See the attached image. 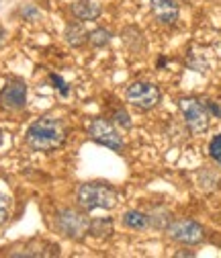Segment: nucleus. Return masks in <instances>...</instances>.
<instances>
[{"mask_svg":"<svg viewBox=\"0 0 221 258\" xmlns=\"http://www.w3.org/2000/svg\"><path fill=\"white\" fill-rule=\"evenodd\" d=\"M25 140L31 150L35 152H51L66 144L68 127L57 117H39L29 125Z\"/></svg>","mask_w":221,"mask_h":258,"instance_id":"nucleus-1","label":"nucleus"},{"mask_svg":"<svg viewBox=\"0 0 221 258\" xmlns=\"http://www.w3.org/2000/svg\"><path fill=\"white\" fill-rule=\"evenodd\" d=\"M76 201L84 211L113 209L119 203V195L113 186L105 182H86V184H80L76 192Z\"/></svg>","mask_w":221,"mask_h":258,"instance_id":"nucleus-2","label":"nucleus"},{"mask_svg":"<svg viewBox=\"0 0 221 258\" xmlns=\"http://www.w3.org/2000/svg\"><path fill=\"white\" fill-rule=\"evenodd\" d=\"M86 134H88V138H90L92 142H97V144H101V146H105V148H109V150H113V152H121L123 146H125L123 136L117 132V127H115L111 121L101 119V117L88 121Z\"/></svg>","mask_w":221,"mask_h":258,"instance_id":"nucleus-3","label":"nucleus"},{"mask_svg":"<svg viewBox=\"0 0 221 258\" xmlns=\"http://www.w3.org/2000/svg\"><path fill=\"white\" fill-rule=\"evenodd\" d=\"M125 99L139 111H150L160 103L162 94H160V88L152 82H133L125 90Z\"/></svg>","mask_w":221,"mask_h":258,"instance_id":"nucleus-4","label":"nucleus"},{"mask_svg":"<svg viewBox=\"0 0 221 258\" xmlns=\"http://www.w3.org/2000/svg\"><path fill=\"white\" fill-rule=\"evenodd\" d=\"M178 107H180V113L184 117L186 127L191 129L193 134H203L209 129L211 115H209V111L203 103H199L197 99H180Z\"/></svg>","mask_w":221,"mask_h":258,"instance_id":"nucleus-5","label":"nucleus"},{"mask_svg":"<svg viewBox=\"0 0 221 258\" xmlns=\"http://www.w3.org/2000/svg\"><path fill=\"white\" fill-rule=\"evenodd\" d=\"M57 228L64 236H68L72 240H80V238H84V234H88L90 221L84 213H80L76 209H61L57 213Z\"/></svg>","mask_w":221,"mask_h":258,"instance_id":"nucleus-6","label":"nucleus"},{"mask_svg":"<svg viewBox=\"0 0 221 258\" xmlns=\"http://www.w3.org/2000/svg\"><path fill=\"white\" fill-rule=\"evenodd\" d=\"M168 236L174 240V242H180V244H188V246H195V244H201L205 240V230L203 225L193 221V219H176L168 225Z\"/></svg>","mask_w":221,"mask_h":258,"instance_id":"nucleus-7","label":"nucleus"},{"mask_svg":"<svg viewBox=\"0 0 221 258\" xmlns=\"http://www.w3.org/2000/svg\"><path fill=\"white\" fill-rule=\"evenodd\" d=\"M0 105L7 111H21L27 105V86L21 80L9 82L0 90Z\"/></svg>","mask_w":221,"mask_h":258,"instance_id":"nucleus-8","label":"nucleus"},{"mask_svg":"<svg viewBox=\"0 0 221 258\" xmlns=\"http://www.w3.org/2000/svg\"><path fill=\"white\" fill-rule=\"evenodd\" d=\"M150 9L156 17L158 23L162 25H172L176 23L178 19V5L174 3V0H150Z\"/></svg>","mask_w":221,"mask_h":258,"instance_id":"nucleus-9","label":"nucleus"},{"mask_svg":"<svg viewBox=\"0 0 221 258\" xmlns=\"http://www.w3.org/2000/svg\"><path fill=\"white\" fill-rule=\"evenodd\" d=\"M72 13L78 21H94L101 17V5L97 0H76L72 5Z\"/></svg>","mask_w":221,"mask_h":258,"instance_id":"nucleus-10","label":"nucleus"},{"mask_svg":"<svg viewBox=\"0 0 221 258\" xmlns=\"http://www.w3.org/2000/svg\"><path fill=\"white\" fill-rule=\"evenodd\" d=\"M86 39H88V33H86V29H84L82 23H70L66 27V41H68V45L82 47L86 43Z\"/></svg>","mask_w":221,"mask_h":258,"instance_id":"nucleus-11","label":"nucleus"},{"mask_svg":"<svg viewBox=\"0 0 221 258\" xmlns=\"http://www.w3.org/2000/svg\"><path fill=\"white\" fill-rule=\"evenodd\" d=\"M123 223L129 230H145L150 225V215L141 211H127V213H123Z\"/></svg>","mask_w":221,"mask_h":258,"instance_id":"nucleus-12","label":"nucleus"},{"mask_svg":"<svg viewBox=\"0 0 221 258\" xmlns=\"http://www.w3.org/2000/svg\"><path fill=\"white\" fill-rule=\"evenodd\" d=\"M111 39H113L111 31H107V29H103V27L94 29L92 33H88V41H90L94 47H105V45L111 43Z\"/></svg>","mask_w":221,"mask_h":258,"instance_id":"nucleus-13","label":"nucleus"},{"mask_svg":"<svg viewBox=\"0 0 221 258\" xmlns=\"http://www.w3.org/2000/svg\"><path fill=\"white\" fill-rule=\"evenodd\" d=\"M88 232H92V236L94 234H97V236H107V234L113 232V221L111 219H97V221L90 223Z\"/></svg>","mask_w":221,"mask_h":258,"instance_id":"nucleus-14","label":"nucleus"},{"mask_svg":"<svg viewBox=\"0 0 221 258\" xmlns=\"http://www.w3.org/2000/svg\"><path fill=\"white\" fill-rule=\"evenodd\" d=\"M209 156L221 166V134H217L209 144Z\"/></svg>","mask_w":221,"mask_h":258,"instance_id":"nucleus-15","label":"nucleus"},{"mask_svg":"<svg viewBox=\"0 0 221 258\" xmlns=\"http://www.w3.org/2000/svg\"><path fill=\"white\" fill-rule=\"evenodd\" d=\"M9 213H11V201H9V197H5L3 192H0V225L7 223Z\"/></svg>","mask_w":221,"mask_h":258,"instance_id":"nucleus-16","label":"nucleus"},{"mask_svg":"<svg viewBox=\"0 0 221 258\" xmlns=\"http://www.w3.org/2000/svg\"><path fill=\"white\" fill-rule=\"evenodd\" d=\"M115 121L121 125V127H131V121H129V115L125 113L123 109H119L117 113H115Z\"/></svg>","mask_w":221,"mask_h":258,"instance_id":"nucleus-17","label":"nucleus"},{"mask_svg":"<svg viewBox=\"0 0 221 258\" xmlns=\"http://www.w3.org/2000/svg\"><path fill=\"white\" fill-rule=\"evenodd\" d=\"M23 17H27V19H35V17H39V11H37L33 5H27V7L23 9Z\"/></svg>","mask_w":221,"mask_h":258,"instance_id":"nucleus-18","label":"nucleus"},{"mask_svg":"<svg viewBox=\"0 0 221 258\" xmlns=\"http://www.w3.org/2000/svg\"><path fill=\"white\" fill-rule=\"evenodd\" d=\"M51 80L55 82V86H57V90H59L61 94H64V96L68 94V88H66V82H64V80H59V78H57L55 74H51Z\"/></svg>","mask_w":221,"mask_h":258,"instance_id":"nucleus-19","label":"nucleus"},{"mask_svg":"<svg viewBox=\"0 0 221 258\" xmlns=\"http://www.w3.org/2000/svg\"><path fill=\"white\" fill-rule=\"evenodd\" d=\"M205 107H207V111H209V113H213V115L221 117V109H219L215 103H211V101H209V103H205Z\"/></svg>","mask_w":221,"mask_h":258,"instance_id":"nucleus-20","label":"nucleus"},{"mask_svg":"<svg viewBox=\"0 0 221 258\" xmlns=\"http://www.w3.org/2000/svg\"><path fill=\"white\" fill-rule=\"evenodd\" d=\"M0 144H3V132H0Z\"/></svg>","mask_w":221,"mask_h":258,"instance_id":"nucleus-21","label":"nucleus"}]
</instances>
